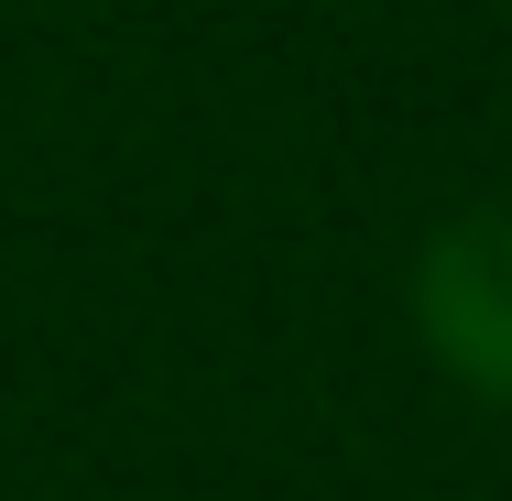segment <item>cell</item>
<instances>
[{"label":"cell","mask_w":512,"mask_h":501,"mask_svg":"<svg viewBox=\"0 0 512 501\" xmlns=\"http://www.w3.org/2000/svg\"><path fill=\"white\" fill-rule=\"evenodd\" d=\"M414 338L458 393L512 414V197L458 207L414 251Z\"/></svg>","instance_id":"1"}]
</instances>
